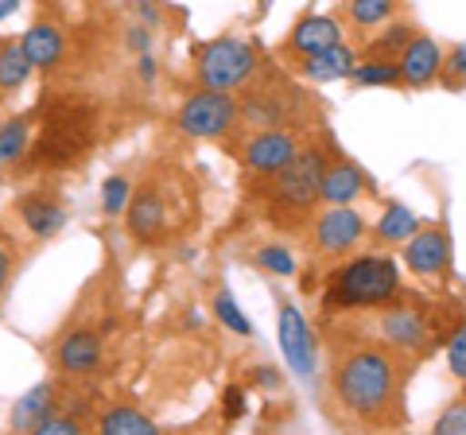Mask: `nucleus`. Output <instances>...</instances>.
Wrapping results in <instances>:
<instances>
[{
	"label": "nucleus",
	"mask_w": 466,
	"mask_h": 435,
	"mask_svg": "<svg viewBox=\"0 0 466 435\" xmlns=\"http://www.w3.org/2000/svg\"><path fill=\"white\" fill-rule=\"evenodd\" d=\"M128 195H133V183H128V176H109L106 183H101V210H106L109 218L125 214Z\"/></svg>",
	"instance_id": "32"
},
{
	"label": "nucleus",
	"mask_w": 466,
	"mask_h": 435,
	"mask_svg": "<svg viewBox=\"0 0 466 435\" xmlns=\"http://www.w3.org/2000/svg\"><path fill=\"white\" fill-rule=\"evenodd\" d=\"M20 47L27 55V63H32V70H55L58 63H63V55H66V39L51 20H39V24H32L24 32Z\"/></svg>",
	"instance_id": "20"
},
{
	"label": "nucleus",
	"mask_w": 466,
	"mask_h": 435,
	"mask_svg": "<svg viewBox=\"0 0 466 435\" xmlns=\"http://www.w3.org/2000/svg\"><path fill=\"white\" fill-rule=\"evenodd\" d=\"M253 385H257V389H268V393H276V389L284 385V377L276 373V366H253Z\"/></svg>",
	"instance_id": "39"
},
{
	"label": "nucleus",
	"mask_w": 466,
	"mask_h": 435,
	"mask_svg": "<svg viewBox=\"0 0 466 435\" xmlns=\"http://www.w3.org/2000/svg\"><path fill=\"white\" fill-rule=\"evenodd\" d=\"M55 366L66 377H86L101 366V335L90 327H70L55 342Z\"/></svg>",
	"instance_id": "17"
},
{
	"label": "nucleus",
	"mask_w": 466,
	"mask_h": 435,
	"mask_svg": "<svg viewBox=\"0 0 466 435\" xmlns=\"http://www.w3.org/2000/svg\"><path fill=\"white\" fill-rule=\"evenodd\" d=\"M366 234H370L366 214H358L354 207H327V210L311 214V222H308L311 253L327 257V260L350 257L361 241H366Z\"/></svg>",
	"instance_id": "10"
},
{
	"label": "nucleus",
	"mask_w": 466,
	"mask_h": 435,
	"mask_svg": "<svg viewBox=\"0 0 466 435\" xmlns=\"http://www.w3.org/2000/svg\"><path fill=\"white\" fill-rule=\"evenodd\" d=\"M404 292L400 268L389 253H350L342 265H334L323 277L319 308L323 315H350V311H377L389 299Z\"/></svg>",
	"instance_id": "5"
},
{
	"label": "nucleus",
	"mask_w": 466,
	"mask_h": 435,
	"mask_svg": "<svg viewBox=\"0 0 466 435\" xmlns=\"http://www.w3.org/2000/svg\"><path fill=\"white\" fill-rule=\"evenodd\" d=\"M334 43H342V24L339 16H327V12H308V16H299L291 24V32L284 39V55H315L323 47H334Z\"/></svg>",
	"instance_id": "18"
},
{
	"label": "nucleus",
	"mask_w": 466,
	"mask_h": 435,
	"mask_svg": "<svg viewBox=\"0 0 466 435\" xmlns=\"http://www.w3.org/2000/svg\"><path fill=\"white\" fill-rule=\"evenodd\" d=\"M97 428L109 435H156V420L144 416L140 409H128V404H116V409H106L97 416Z\"/></svg>",
	"instance_id": "24"
},
{
	"label": "nucleus",
	"mask_w": 466,
	"mask_h": 435,
	"mask_svg": "<svg viewBox=\"0 0 466 435\" xmlns=\"http://www.w3.org/2000/svg\"><path fill=\"white\" fill-rule=\"evenodd\" d=\"M238 101H241V125H249V128H291L303 109L299 86H288V82L253 78L245 86V97Z\"/></svg>",
	"instance_id": "9"
},
{
	"label": "nucleus",
	"mask_w": 466,
	"mask_h": 435,
	"mask_svg": "<svg viewBox=\"0 0 466 435\" xmlns=\"http://www.w3.org/2000/svg\"><path fill=\"white\" fill-rule=\"evenodd\" d=\"M27 144H32V121L8 117L5 125H0V167L16 164L20 156H27Z\"/></svg>",
	"instance_id": "29"
},
{
	"label": "nucleus",
	"mask_w": 466,
	"mask_h": 435,
	"mask_svg": "<svg viewBox=\"0 0 466 435\" xmlns=\"http://www.w3.org/2000/svg\"><path fill=\"white\" fill-rule=\"evenodd\" d=\"M260 70V51L249 39L238 35H218L210 43L195 47V78L202 90H245Z\"/></svg>",
	"instance_id": "7"
},
{
	"label": "nucleus",
	"mask_w": 466,
	"mask_h": 435,
	"mask_svg": "<svg viewBox=\"0 0 466 435\" xmlns=\"http://www.w3.org/2000/svg\"><path fill=\"white\" fill-rule=\"evenodd\" d=\"M241 125V101L229 90H195L175 109V128L191 140H226Z\"/></svg>",
	"instance_id": "8"
},
{
	"label": "nucleus",
	"mask_w": 466,
	"mask_h": 435,
	"mask_svg": "<svg viewBox=\"0 0 466 435\" xmlns=\"http://www.w3.org/2000/svg\"><path fill=\"white\" fill-rule=\"evenodd\" d=\"M350 82L358 86V90H392V86H400V66L397 59H361L354 63L350 70Z\"/></svg>",
	"instance_id": "23"
},
{
	"label": "nucleus",
	"mask_w": 466,
	"mask_h": 435,
	"mask_svg": "<svg viewBox=\"0 0 466 435\" xmlns=\"http://www.w3.org/2000/svg\"><path fill=\"white\" fill-rule=\"evenodd\" d=\"M39 435H70V431H82V420H75L70 412H47L39 420V428H35Z\"/></svg>",
	"instance_id": "35"
},
{
	"label": "nucleus",
	"mask_w": 466,
	"mask_h": 435,
	"mask_svg": "<svg viewBox=\"0 0 466 435\" xmlns=\"http://www.w3.org/2000/svg\"><path fill=\"white\" fill-rule=\"evenodd\" d=\"M443 350H447V369H451V377H455L459 385H466V311L455 319V323H451Z\"/></svg>",
	"instance_id": "30"
},
{
	"label": "nucleus",
	"mask_w": 466,
	"mask_h": 435,
	"mask_svg": "<svg viewBox=\"0 0 466 435\" xmlns=\"http://www.w3.org/2000/svg\"><path fill=\"white\" fill-rule=\"evenodd\" d=\"M408 366L400 354L377 339H350L334 346L330 361V400L350 424L366 428H400Z\"/></svg>",
	"instance_id": "1"
},
{
	"label": "nucleus",
	"mask_w": 466,
	"mask_h": 435,
	"mask_svg": "<svg viewBox=\"0 0 466 435\" xmlns=\"http://www.w3.org/2000/svg\"><path fill=\"white\" fill-rule=\"evenodd\" d=\"M133 8H137V16L144 27H159L164 24V16H159V8L152 5V0H133Z\"/></svg>",
	"instance_id": "40"
},
{
	"label": "nucleus",
	"mask_w": 466,
	"mask_h": 435,
	"mask_svg": "<svg viewBox=\"0 0 466 435\" xmlns=\"http://www.w3.org/2000/svg\"><path fill=\"white\" fill-rule=\"evenodd\" d=\"M361 195H373V179L354 164V159L327 156L323 183H319V198H323L327 207H354Z\"/></svg>",
	"instance_id": "14"
},
{
	"label": "nucleus",
	"mask_w": 466,
	"mask_h": 435,
	"mask_svg": "<svg viewBox=\"0 0 466 435\" xmlns=\"http://www.w3.org/2000/svg\"><path fill=\"white\" fill-rule=\"evenodd\" d=\"M249 260H253V265H257L260 272H265V277H280V280H288V277H296V272H299L296 253H291L288 245H280V241L257 245Z\"/></svg>",
	"instance_id": "27"
},
{
	"label": "nucleus",
	"mask_w": 466,
	"mask_h": 435,
	"mask_svg": "<svg viewBox=\"0 0 466 435\" xmlns=\"http://www.w3.org/2000/svg\"><path fill=\"white\" fill-rule=\"evenodd\" d=\"M397 66H400V86H412V90H424V86L440 82V70H443L440 39L428 32H416L397 55Z\"/></svg>",
	"instance_id": "16"
},
{
	"label": "nucleus",
	"mask_w": 466,
	"mask_h": 435,
	"mask_svg": "<svg viewBox=\"0 0 466 435\" xmlns=\"http://www.w3.org/2000/svg\"><path fill=\"white\" fill-rule=\"evenodd\" d=\"M214 315H218V323H222L226 330H233L238 339H253V323L245 319V311L238 308V299H233L226 288L214 296Z\"/></svg>",
	"instance_id": "31"
},
{
	"label": "nucleus",
	"mask_w": 466,
	"mask_h": 435,
	"mask_svg": "<svg viewBox=\"0 0 466 435\" xmlns=\"http://www.w3.org/2000/svg\"><path fill=\"white\" fill-rule=\"evenodd\" d=\"M32 78V63L16 39L0 43V94H16L20 86Z\"/></svg>",
	"instance_id": "26"
},
{
	"label": "nucleus",
	"mask_w": 466,
	"mask_h": 435,
	"mask_svg": "<svg viewBox=\"0 0 466 435\" xmlns=\"http://www.w3.org/2000/svg\"><path fill=\"white\" fill-rule=\"evenodd\" d=\"M12 272H16V249L0 238V296H5V288L12 280Z\"/></svg>",
	"instance_id": "37"
},
{
	"label": "nucleus",
	"mask_w": 466,
	"mask_h": 435,
	"mask_svg": "<svg viewBox=\"0 0 466 435\" xmlns=\"http://www.w3.org/2000/svg\"><path fill=\"white\" fill-rule=\"evenodd\" d=\"M404 5L400 0H346V20L358 27V32H373V27L389 24Z\"/></svg>",
	"instance_id": "25"
},
{
	"label": "nucleus",
	"mask_w": 466,
	"mask_h": 435,
	"mask_svg": "<svg viewBox=\"0 0 466 435\" xmlns=\"http://www.w3.org/2000/svg\"><path fill=\"white\" fill-rule=\"evenodd\" d=\"M94 137H97V109L90 101L63 97L47 109V121H43V133L35 137V144H27V159L39 171H66L94 148Z\"/></svg>",
	"instance_id": "6"
},
{
	"label": "nucleus",
	"mask_w": 466,
	"mask_h": 435,
	"mask_svg": "<svg viewBox=\"0 0 466 435\" xmlns=\"http://www.w3.org/2000/svg\"><path fill=\"white\" fill-rule=\"evenodd\" d=\"M128 51L133 55H144V51H152V27H144V24H133L128 27Z\"/></svg>",
	"instance_id": "38"
},
{
	"label": "nucleus",
	"mask_w": 466,
	"mask_h": 435,
	"mask_svg": "<svg viewBox=\"0 0 466 435\" xmlns=\"http://www.w3.org/2000/svg\"><path fill=\"white\" fill-rule=\"evenodd\" d=\"M435 431H440V435H451V431H455V435H466V400L451 404V409H447L440 420H435Z\"/></svg>",
	"instance_id": "36"
},
{
	"label": "nucleus",
	"mask_w": 466,
	"mask_h": 435,
	"mask_svg": "<svg viewBox=\"0 0 466 435\" xmlns=\"http://www.w3.org/2000/svg\"><path fill=\"white\" fill-rule=\"evenodd\" d=\"M280 350L288 358V366L296 369L303 381H315V373H319V342H315L303 311L291 299H280Z\"/></svg>",
	"instance_id": "13"
},
{
	"label": "nucleus",
	"mask_w": 466,
	"mask_h": 435,
	"mask_svg": "<svg viewBox=\"0 0 466 435\" xmlns=\"http://www.w3.org/2000/svg\"><path fill=\"white\" fill-rule=\"evenodd\" d=\"M16 214H20V226L32 234L35 241H51L63 234L66 226V202L58 198L55 191H47V187H39V191H27L16 198Z\"/></svg>",
	"instance_id": "15"
},
{
	"label": "nucleus",
	"mask_w": 466,
	"mask_h": 435,
	"mask_svg": "<svg viewBox=\"0 0 466 435\" xmlns=\"http://www.w3.org/2000/svg\"><path fill=\"white\" fill-rule=\"evenodd\" d=\"M137 70H140V78L144 82H156V59H152V51H144V55H137Z\"/></svg>",
	"instance_id": "41"
},
{
	"label": "nucleus",
	"mask_w": 466,
	"mask_h": 435,
	"mask_svg": "<svg viewBox=\"0 0 466 435\" xmlns=\"http://www.w3.org/2000/svg\"><path fill=\"white\" fill-rule=\"evenodd\" d=\"M416 229H420V218L408 210L404 202H389V207L381 210V218H377V226H373V238L381 245H404Z\"/></svg>",
	"instance_id": "21"
},
{
	"label": "nucleus",
	"mask_w": 466,
	"mask_h": 435,
	"mask_svg": "<svg viewBox=\"0 0 466 435\" xmlns=\"http://www.w3.org/2000/svg\"><path fill=\"white\" fill-rule=\"evenodd\" d=\"M420 32V27L412 24V20H389V27L377 39H370V47H366V55L370 59H397V55L404 51V43L412 39Z\"/></svg>",
	"instance_id": "28"
},
{
	"label": "nucleus",
	"mask_w": 466,
	"mask_h": 435,
	"mask_svg": "<svg viewBox=\"0 0 466 435\" xmlns=\"http://www.w3.org/2000/svg\"><path fill=\"white\" fill-rule=\"evenodd\" d=\"M455 303H431L420 296L400 292L397 299H389L385 308L373 311V339L389 346L392 354H400L404 361H424L428 354H435L447 342L451 323L462 311H451Z\"/></svg>",
	"instance_id": "4"
},
{
	"label": "nucleus",
	"mask_w": 466,
	"mask_h": 435,
	"mask_svg": "<svg viewBox=\"0 0 466 435\" xmlns=\"http://www.w3.org/2000/svg\"><path fill=\"white\" fill-rule=\"evenodd\" d=\"M245 412H249V393H245V385H229L222 393V420L226 424H238Z\"/></svg>",
	"instance_id": "34"
},
{
	"label": "nucleus",
	"mask_w": 466,
	"mask_h": 435,
	"mask_svg": "<svg viewBox=\"0 0 466 435\" xmlns=\"http://www.w3.org/2000/svg\"><path fill=\"white\" fill-rule=\"evenodd\" d=\"M354 63H358V55L350 51L346 43H334V47H323V51H315V55H299V59H291V66H296L299 78L319 82V86L350 78Z\"/></svg>",
	"instance_id": "19"
},
{
	"label": "nucleus",
	"mask_w": 466,
	"mask_h": 435,
	"mask_svg": "<svg viewBox=\"0 0 466 435\" xmlns=\"http://www.w3.org/2000/svg\"><path fill=\"white\" fill-rule=\"evenodd\" d=\"M462 397H466V385H462Z\"/></svg>",
	"instance_id": "43"
},
{
	"label": "nucleus",
	"mask_w": 466,
	"mask_h": 435,
	"mask_svg": "<svg viewBox=\"0 0 466 435\" xmlns=\"http://www.w3.org/2000/svg\"><path fill=\"white\" fill-rule=\"evenodd\" d=\"M404 265L412 277H435L443 280L451 265H455V241H451L447 226H420L412 238L404 241Z\"/></svg>",
	"instance_id": "11"
},
{
	"label": "nucleus",
	"mask_w": 466,
	"mask_h": 435,
	"mask_svg": "<svg viewBox=\"0 0 466 435\" xmlns=\"http://www.w3.org/2000/svg\"><path fill=\"white\" fill-rule=\"evenodd\" d=\"M16 8H20V0H0V20H8Z\"/></svg>",
	"instance_id": "42"
},
{
	"label": "nucleus",
	"mask_w": 466,
	"mask_h": 435,
	"mask_svg": "<svg viewBox=\"0 0 466 435\" xmlns=\"http://www.w3.org/2000/svg\"><path fill=\"white\" fill-rule=\"evenodd\" d=\"M58 404H55V385H35L32 393H24V400L12 409V428L16 431H35L39 428V420L55 412Z\"/></svg>",
	"instance_id": "22"
},
{
	"label": "nucleus",
	"mask_w": 466,
	"mask_h": 435,
	"mask_svg": "<svg viewBox=\"0 0 466 435\" xmlns=\"http://www.w3.org/2000/svg\"><path fill=\"white\" fill-rule=\"evenodd\" d=\"M299 144L303 140L291 133V128H253V133L245 137L238 159H241V167L249 171L253 179L257 176H272L276 167H284L288 159L296 156Z\"/></svg>",
	"instance_id": "12"
},
{
	"label": "nucleus",
	"mask_w": 466,
	"mask_h": 435,
	"mask_svg": "<svg viewBox=\"0 0 466 435\" xmlns=\"http://www.w3.org/2000/svg\"><path fill=\"white\" fill-rule=\"evenodd\" d=\"M198 214V191L187 171L171 164H156L140 183H133L125 207V229L137 245L159 249L171 238H179Z\"/></svg>",
	"instance_id": "2"
},
{
	"label": "nucleus",
	"mask_w": 466,
	"mask_h": 435,
	"mask_svg": "<svg viewBox=\"0 0 466 435\" xmlns=\"http://www.w3.org/2000/svg\"><path fill=\"white\" fill-rule=\"evenodd\" d=\"M440 82L447 86V90H459V86H466V43H459V47H451V55H443Z\"/></svg>",
	"instance_id": "33"
},
{
	"label": "nucleus",
	"mask_w": 466,
	"mask_h": 435,
	"mask_svg": "<svg viewBox=\"0 0 466 435\" xmlns=\"http://www.w3.org/2000/svg\"><path fill=\"white\" fill-rule=\"evenodd\" d=\"M327 148L319 140L299 144L296 156L284 167H276L272 176H257V195L265 218L280 229H303L311 222L319 198V183H323V164H327Z\"/></svg>",
	"instance_id": "3"
}]
</instances>
